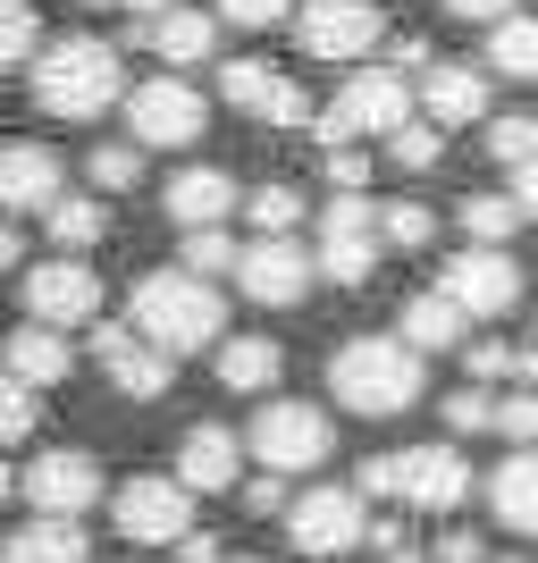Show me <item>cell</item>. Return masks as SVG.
<instances>
[{
	"label": "cell",
	"mask_w": 538,
	"mask_h": 563,
	"mask_svg": "<svg viewBox=\"0 0 538 563\" xmlns=\"http://www.w3.org/2000/svg\"><path fill=\"white\" fill-rule=\"evenodd\" d=\"M161 211L177 219V228H228L235 219V177L228 168H177L161 194Z\"/></svg>",
	"instance_id": "obj_22"
},
{
	"label": "cell",
	"mask_w": 538,
	"mask_h": 563,
	"mask_svg": "<svg viewBox=\"0 0 538 563\" xmlns=\"http://www.w3.org/2000/svg\"><path fill=\"white\" fill-rule=\"evenodd\" d=\"M278 371H286L278 336H228V345H219V387H228V396H270Z\"/></svg>",
	"instance_id": "obj_27"
},
{
	"label": "cell",
	"mask_w": 538,
	"mask_h": 563,
	"mask_svg": "<svg viewBox=\"0 0 538 563\" xmlns=\"http://www.w3.org/2000/svg\"><path fill=\"white\" fill-rule=\"evenodd\" d=\"M362 496L404 505V514H454L471 496V463L463 446H404V454H371L362 463Z\"/></svg>",
	"instance_id": "obj_4"
},
{
	"label": "cell",
	"mask_w": 538,
	"mask_h": 563,
	"mask_svg": "<svg viewBox=\"0 0 538 563\" xmlns=\"http://www.w3.org/2000/svg\"><path fill=\"white\" fill-rule=\"evenodd\" d=\"M0 269H25V235H18V219H0Z\"/></svg>",
	"instance_id": "obj_46"
},
{
	"label": "cell",
	"mask_w": 538,
	"mask_h": 563,
	"mask_svg": "<svg viewBox=\"0 0 538 563\" xmlns=\"http://www.w3.org/2000/svg\"><path fill=\"white\" fill-rule=\"evenodd\" d=\"M378 235L404 244V253H421V244H438V211H429V202H387V211H378Z\"/></svg>",
	"instance_id": "obj_35"
},
{
	"label": "cell",
	"mask_w": 538,
	"mask_h": 563,
	"mask_svg": "<svg viewBox=\"0 0 538 563\" xmlns=\"http://www.w3.org/2000/svg\"><path fill=\"white\" fill-rule=\"evenodd\" d=\"M0 563H94V547H85V530H76V521L34 514L25 530H9V539H0Z\"/></svg>",
	"instance_id": "obj_26"
},
{
	"label": "cell",
	"mask_w": 538,
	"mask_h": 563,
	"mask_svg": "<svg viewBox=\"0 0 538 563\" xmlns=\"http://www.w3.org/2000/svg\"><path fill=\"white\" fill-rule=\"evenodd\" d=\"M135 43L152 51L168 76H177V68H194V59H211L219 18H211V9H161V18H143V25H135Z\"/></svg>",
	"instance_id": "obj_20"
},
{
	"label": "cell",
	"mask_w": 538,
	"mask_h": 563,
	"mask_svg": "<svg viewBox=\"0 0 538 563\" xmlns=\"http://www.w3.org/2000/svg\"><path fill=\"white\" fill-rule=\"evenodd\" d=\"M25 320H43V329H85V320H101V278L76 253L34 261V269H25Z\"/></svg>",
	"instance_id": "obj_15"
},
{
	"label": "cell",
	"mask_w": 538,
	"mask_h": 563,
	"mask_svg": "<svg viewBox=\"0 0 538 563\" xmlns=\"http://www.w3.org/2000/svg\"><path fill=\"white\" fill-rule=\"evenodd\" d=\"M110 101H127V68L101 34H59L34 59V110L51 118H101Z\"/></svg>",
	"instance_id": "obj_3"
},
{
	"label": "cell",
	"mask_w": 538,
	"mask_h": 563,
	"mask_svg": "<svg viewBox=\"0 0 538 563\" xmlns=\"http://www.w3.org/2000/svg\"><path fill=\"white\" fill-rule=\"evenodd\" d=\"M480 59H488L496 76L530 85V76H538V18H521V9H514V18H496V25H488V51H480Z\"/></svg>",
	"instance_id": "obj_29"
},
{
	"label": "cell",
	"mask_w": 538,
	"mask_h": 563,
	"mask_svg": "<svg viewBox=\"0 0 538 563\" xmlns=\"http://www.w3.org/2000/svg\"><path fill=\"white\" fill-rule=\"evenodd\" d=\"M219 93L253 118V126H304V118H311L304 85H295V76H278L270 59H228V68H219Z\"/></svg>",
	"instance_id": "obj_17"
},
{
	"label": "cell",
	"mask_w": 538,
	"mask_h": 563,
	"mask_svg": "<svg viewBox=\"0 0 538 563\" xmlns=\"http://www.w3.org/2000/svg\"><path fill=\"white\" fill-rule=\"evenodd\" d=\"M110 521H118V539H135V547H186L194 539V488L177 471H143V479L118 488Z\"/></svg>",
	"instance_id": "obj_8"
},
{
	"label": "cell",
	"mask_w": 538,
	"mask_h": 563,
	"mask_svg": "<svg viewBox=\"0 0 538 563\" xmlns=\"http://www.w3.org/2000/svg\"><path fill=\"white\" fill-rule=\"evenodd\" d=\"M421 110H429V126H480V118H488V76L454 68V59H429L421 68Z\"/></svg>",
	"instance_id": "obj_21"
},
{
	"label": "cell",
	"mask_w": 538,
	"mask_h": 563,
	"mask_svg": "<svg viewBox=\"0 0 538 563\" xmlns=\"http://www.w3.org/2000/svg\"><path fill=\"white\" fill-rule=\"evenodd\" d=\"M94 362H101V378H110L127 404L168 396V378H177V362H168V353L135 329V320H127V329H94Z\"/></svg>",
	"instance_id": "obj_16"
},
{
	"label": "cell",
	"mask_w": 538,
	"mask_h": 563,
	"mask_svg": "<svg viewBox=\"0 0 538 563\" xmlns=\"http://www.w3.org/2000/svg\"><path fill=\"white\" fill-rule=\"evenodd\" d=\"M43 228H51L59 253H94L101 235H110V194H59L43 211Z\"/></svg>",
	"instance_id": "obj_28"
},
{
	"label": "cell",
	"mask_w": 538,
	"mask_h": 563,
	"mask_svg": "<svg viewBox=\"0 0 538 563\" xmlns=\"http://www.w3.org/2000/svg\"><path fill=\"white\" fill-rule=\"evenodd\" d=\"M0 371H18L25 387H59V378L76 371V353H68V329H43V320H25V329H9V353H0Z\"/></svg>",
	"instance_id": "obj_25"
},
{
	"label": "cell",
	"mask_w": 538,
	"mask_h": 563,
	"mask_svg": "<svg viewBox=\"0 0 538 563\" xmlns=\"http://www.w3.org/2000/svg\"><path fill=\"white\" fill-rule=\"evenodd\" d=\"M118 9H127V18L143 25V18H161V9H177V0H118Z\"/></svg>",
	"instance_id": "obj_47"
},
{
	"label": "cell",
	"mask_w": 538,
	"mask_h": 563,
	"mask_svg": "<svg viewBox=\"0 0 538 563\" xmlns=\"http://www.w3.org/2000/svg\"><path fill=\"white\" fill-rule=\"evenodd\" d=\"M438 286L471 311V320H505V311L521 303V261L505 253V244H471V253H454L438 269Z\"/></svg>",
	"instance_id": "obj_13"
},
{
	"label": "cell",
	"mask_w": 538,
	"mask_h": 563,
	"mask_svg": "<svg viewBox=\"0 0 538 563\" xmlns=\"http://www.w3.org/2000/svg\"><path fill=\"white\" fill-rule=\"evenodd\" d=\"M446 18H471V25H496V18H514L521 0H438Z\"/></svg>",
	"instance_id": "obj_43"
},
{
	"label": "cell",
	"mask_w": 538,
	"mask_h": 563,
	"mask_svg": "<svg viewBox=\"0 0 538 563\" xmlns=\"http://www.w3.org/2000/svg\"><path fill=\"white\" fill-rule=\"evenodd\" d=\"M9 496H18V471H9V463H0V505H9Z\"/></svg>",
	"instance_id": "obj_48"
},
{
	"label": "cell",
	"mask_w": 538,
	"mask_h": 563,
	"mask_svg": "<svg viewBox=\"0 0 538 563\" xmlns=\"http://www.w3.org/2000/svg\"><path fill=\"white\" fill-rule=\"evenodd\" d=\"M404 118H413V85H404V68H353L345 85H337V101L320 110L311 135H320L328 152H337V143H371V135L387 143Z\"/></svg>",
	"instance_id": "obj_6"
},
{
	"label": "cell",
	"mask_w": 538,
	"mask_h": 563,
	"mask_svg": "<svg viewBox=\"0 0 538 563\" xmlns=\"http://www.w3.org/2000/svg\"><path fill=\"white\" fill-rule=\"evenodd\" d=\"M235 563H261V555H235Z\"/></svg>",
	"instance_id": "obj_50"
},
{
	"label": "cell",
	"mask_w": 538,
	"mask_h": 563,
	"mask_svg": "<svg viewBox=\"0 0 538 563\" xmlns=\"http://www.w3.org/2000/svg\"><path fill=\"white\" fill-rule=\"evenodd\" d=\"M127 320H135L152 345L177 362V353H202L219 345V329H228V303H219L211 278H194V269H143L135 278V303H127Z\"/></svg>",
	"instance_id": "obj_2"
},
{
	"label": "cell",
	"mask_w": 538,
	"mask_h": 563,
	"mask_svg": "<svg viewBox=\"0 0 538 563\" xmlns=\"http://www.w3.org/2000/svg\"><path fill=\"white\" fill-rule=\"evenodd\" d=\"M244 211H253L261 235H295V228H304V194H295V186H261Z\"/></svg>",
	"instance_id": "obj_36"
},
{
	"label": "cell",
	"mask_w": 538,
	"mask_h": 563,
	"mask_svg": "<svg viewBox=\"0 0 538 563\" xmlns=\"http://www.w3.org/2000/svg\"><path fill=\"white\" fill-rule=\"evenodd\" d=\"M496 438H514V446H538V387H514V396H496Z\"/></svg>",
	"instance_id": "obj_40"
},
{
	"label": "cell",
	"mask_w": 538,
	"mask_h": 563,
	"mask_svg": "<svg viewBox=\"0 0 538 563\" xmlns=\"http://www.w3.org/2000/svg\"><path fill=\"white\" fill-rule=\"evenodd\" d=\"M514 228H521L514 194H471V202H463V235H471V244H514Z\"/></svg>",
	"instance_id": "obj_31"
},
{
	"label": "cell",
	"mask_w": 538,
	"mask_h": 563,
	"mask_svg": "<svg viewBox=\"0 0 538 563\" xmlns=\"http://www.w3.org/2000/svg\"><path fill=\"white\" fill-rule=\"evenodd\" d=\"M378 34H387L378 0H304V18H295L304 59H371Z\"/></svg>",
	"instance_id": "obj_14"
},
{
	"label": "cell",
	"mask_w": 538,
	"mask_h": 563,
	"mask_svg": "<svg viewBox=\"0 0 538 563\" xmlns=\"http://www.w3.org/2000/svg\"><path fill=\"white\" fill-rule=\"evenodd\" d=\"M488 514H496V530L538 539V446H514L505 463H496V479H488Z\"/></svg>",
	"instance_id": "obj_23"
},
{
	"label": "cell",
	"mask_w": 538,
	"mask_h": 563,
	"mask_svg": "<svg viewBox=\"0 0 538 563\" xmlns=\"http://www.w3.org/2000/svg\"><path fill=\"white\" fill-rule=\"evenodd\" d=\"M244 454H253L261 471H278V479H304V471H320L328 454H337V429H328L320 404L270 396V404L253 412V429H244Z\"/></svg>",
	"instance_id": "obj_5"
},
{
	"label": "cell",
	"mask_w": 538,
	"mask_h": 563,
	"mask_svg": "<svg viewBox=\"0 0 538 563\" xmlns=\"http://www.w3.org/2000/svg\"><path fill=\"white\" fill-rule=\"evenodd\" d=\"M34 43H43V18H34L25 0H0V76L25 68V59H34Z\"/></svg>",
	"instance_id": "obj_33"
},
{
	"label": "cell",
	"mask_w": 538,
	"mask_h": 563,
	"mask_svg": "<svg viewBox=\"0 0 538 563\" xmlns=\"http://www.w3.org/2000/svg\"><path fill=\"white\" fill-rule=\"evenodd\" d=\"M538 152V118H488V161L496 168H521Z\"/></svg>",
	"instance_id": "obj_38"
},
{
	"label": "cell",
	"mask_w": 538,
	"mask_h": 563,
	"mask_svg": "<svg viewBox=\"0 0 538 563\" xmlns=\"http://www.w3.org/2000/svg\"><path fill=\"white\" fill-rule=\"evenodd\" d=\"M43 429V387H25L18 371H0V446H18Z\"/></svg>",
	"instance_id": "obj_32"
},
{
	"label": "cell",
	"mask_w": 538,
	"mask_h": 563,
	"mask_svg": "<svg viewBox=\"0 0 538 563\" xmlns=\"http://www.w3.org/2000/svg\"><path fill=\"white\" fill-rule=\"evenodd\" d=\"M488 563H521V555H488Z\"/></svg>",
	"instance_id": "obj_49"
},
{
	"label": "cell",
	"mask_w": 538,
	"mask_h": 563,
	"mask_svg": "<svg viewBox=\"0 0 538 563\" xmlns=\"http://www.w3.org/2000/svg\"><path fill=\"white\" fill-rule=\"evenodd\" d=\"M68 194V161L51 143H0V211L25 219V211H51Z\"/></svg>",
	"instance_id": "obj_18"
},
{
	"label": "cell",
	"mask_w": 538,
	"mask_h": 563,
	"mask_svg": "<svg viewBox=\"0 0 538 563\" xmlns=\"http://www.w3.org/2000/svg\"><path fill=\"white\" fill-rule=\"evenodd\" d=\"M244 514H286V479L278 471H261L253 488H244Z\"/></svg>",
	"instance_id": "obj_44"
},
{
	"label": "cell",
	"mask_w": 538,
	"mask_h": 563,
	"mask_svg": "<svg viewBox=\"0 0 538 563\" xmlns=\"http://www.w3.org/2000/svg\"><path fill=\"white\" fill-rule=\"evenodd\" d=\"M404 345L413 353H454V345H471V311L446 295V286H421L413 303H404Z\"/></svg>",
	"instance_id": "obj_24"
},
{
	"label": "cell",
	"mask_w": 538,
	"mask_h": 563,
	"mask_svg": "<svg viewBox=\"0 0 538 563\" xmlns=\"http://www.w3.org/2000/svg\"><path fill=\"white\" fill-rule=\"evenodd\" d=\"M446 429H454V438L496 429V396H488V387H454V396H446Z\"/></svg>",
	"instance_id": "obj_39"
},
{
	"label": "cell",
	"mask_w": 538,
	"mask_h": 563,
	"mask_svg": "<svg viewBox=\"0 0 538 563\" xmlns=\"http://www.w3.org/2000/svg\"><path fill=\"white\" fill-rule=\"evenodd\" d=\"M378 253H387L378 211L362 202V194H337V202L320 211V244H311L320 278H328V286H371V278H378Z\"/></svg>",
	"instance_id": "obj_9"
},
{
	"label": "cell",
	"mask_w": 538,
	"mask_h": 563,
	"mask_svg": "<svg viewBox=\"0 0 538 563\" xmlns=\"http://www.w3.org/2000/svg\"><path fill=\"white\" fill-rule=\"evenodd\" d=\"M186 269L194 278H228L235 269V235L228 228H186Z\"/></svg>",
	"instance_id": "obj_37"
},
{
	"label": "cell",
	"mask_w": 538,
	"mask_h": 563,
	"mask_svg": "<svg viewBox=\"0 0 538 563\" xmlns=\"http://www.w3.org/2000/svg\"><path fill=\"white\" fill-rule=\"evenodd\" d=\"M328 396L362 421H396V412L421 404V353L404 336H345L337 362H328Z\"/></svg>",
	"instance_id": "obj_1"
},
{
	"label": "cell",
	"mask_w": 538,
	"mask_h": 563,
	"mask_svg": "<svg viewBox=\"0 0 538 563\" xmlns=\"http://www.w3.org/2000/svg\"><path fill=\"white\" fill-rule=\"evenodd\" d=\"M514 202H521V219H538V152L514 168Z\"/></svg>",
	"instance_id": "obj_45"
},
{
	"label": "cell",
	"mask_w": 538,
	"mask_h": 563,
	"mask_svg": "<svg viewBox=\"0 0 538 563\" xmlns=\"http://www.w3.org/2000/svg\"><path fill=\"white\" fill-rule=\"evenodd\" d=\"M85 177H94V194H135L143 186V143H94V161H85Z\"/></svg>",
	"instance_id": "obj_30"
},
{
	"label": "cell",
	"mask_w": 538,
	"mask_h": 563,
	"mask_svg": "<svg viewBox=\"0 0 538 563\" xmlns=\"http://www.w3.org/2000/svg\"><path fill=\"white\" fill-rule=\"evenodd\" d=\"M311 278H320V261H311L295 235H253V244L235 253V286L270 311H295L311 295Z\"/></svg>",
	"instance_id": "obj_12"
},
{
	"label": "cell",
	"mask_w": 538,
	"mask_h": 563,
	"mask_svg": "<svg viewBox=\"0 0 538 563\" xmlns=\"http://www.w3.org/2000/svg\"><path fill=\"white\" fill-rule=\"evenodd\" d=\"M328 177H337V194H362V177H371V161H362L353 143H337V152H328Z\"/></svg>",
	"instance_id": "obj_42"
},
{
	"label": "cell",
	"mask_w": 538,
	"mask_h": 563,
	"mask_svg": "<svg viewBox=\"0 0 538 563\" xmlns=\"http://www.w3.org/2000/svg\"><path fill=\"white\" fill-rule=\"evenodd\" d=\"M286 9H295V0H219V18H228V25H278Z\"/></svg>",
	"instance_id": "obj_41"
},
{
	"label": "cell",
	"mask_w": 538,
	"mask_h": 563,
	"mask_svg": "<svg viewBox=\"0 0 538 563\" xmlns=\"http://www.w3.org/2000/svg\"><path fill=\"white\" fill-rule=\"evenodd\" d=\"M18 496L51 521H76V514L101 505V463L85 446H51V454H34V463L18 471Z\"/></svg>",
	"instance_id": "obj_11"
},
{
	"label": "cell",
	"mask_w": 538,
	"mask_h": 563,
	"mask_svg": "<svg viewBox=\"0 0 538 563\" xmlns=\"http://www.w3.org/2000/svg\"><path fill=\"white\" fill-rule=\"evenodd\" d=\"M286 539H295V555H353V547L371 539V514H362V488H311L286 505Z\"/></svg>",
	"instance_id": "obj_10"
},
{
	"label": "cell",
	"mask_w": 538,
	"mask_h": 563,
	"mask_svg": "<svg viewBox=\"0 0 538 563\" xmlns=\"http://www.w3.org/2000/svg\"><path fill=\"white\" fill-rule=\"evenodd\" d=\"M202 126H211V101L194 93L186 76L161 68L152 85H127V135H135L143 152H194Z\"/></svg>",
	"instance_id": "obj_7"
},
{
	"label": "cell",
	"mask_w": 538,
	"mask_h": 563,
	"mask_svg": "<svg viewBox=\"0 0 538 563\" xmlns=\"http://www.w3.org/2000/svg\"><path fill=\"white\" fill-rule=\"evenodd\" d=\"M387 161L413 168V177H421V168H438V161H446V126H429V118L413 126V118H404L396 135H387Z\"/></svg>",
	"instance_id": "obj_34"
},
{
	"label": "cell",
	"mask_w": 538,
	"mask_h": 563,
	"mask_svg": "<svg viewBox=\"0 0 538 563\" xmlns=\"http://www.w3.org/2000/svg\"><path fill=\"white\" fill-rule=\"evenodd\" d=\"M235 471H244V438H235V429H219V421H194L186 446H177V479H186L194 496H228Z\"/></svg>",
	"instance_id": "obj_19"
}]
</instances>
